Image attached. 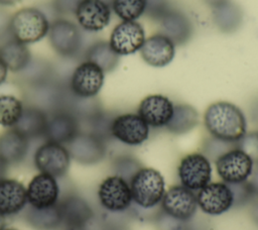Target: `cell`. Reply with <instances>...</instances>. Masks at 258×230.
<instances>
[{"label": "cell", "instance_id": "1", "mask_svg": "<svg viewBox=\"0 0 258 230\" xmlns=\"http://www.w3.org/2000/svg\"><path fill=\"white\" fill-rule=\"evenodd\" d=\"M204 123L213 138L223 142H238L246 134V118L241 109L230 102L211 104L205 112Z\"/></svg>", "mask_w": 258, "mask_h": 230}, {"label": "cell", "instance_id": "2", "mask_svg": "<svg viewBox=\"0 0 258 230\" xmlns=\"http://www.w3.org/2000/svg\"><path fill=\"white\" fill-rule=\"evenodd\" d=\"M49 25V18L40 8L24 7L11 15L10 36L27 45L44 38Z\"/></svg>", "mask_w": 258, "mask_h": 230}, {"label": "cell", "instance_id": "3", "mask_svg": "<svg viewBox=\"0 0 258 230\" xmlns=\"http://www.w3.org/2000/svg\"><path fill=\"white\" fill-rule=\"evenodd\" d=\"M46 36L53 51L64 60L76 59L83 50V30L77 23L68 18L57 17L53 19Z\"/></svg>", "mask_w": 258, "mask_h": 230}, {"label": "cell", "instance_id": "4", "mask_svg": "<svg viewBox=\"0 0 258 230\" xmlns=\"http://www.w3.org/2000/svg\"><path fill=\"white\" fill-rule=\"evenodd\" d=\"M132 202L142 209L157 206L165 193V183L161 174L151 167H140L130 179Z\"/></svg>", "mask_w": 258, "mask_h": 230}, {"label": "cell", "instance_id": "5", "mask_svg": "<svg viewBox=\"0 0 258 230\" xmlns=\"http://www.w3.org/2000/svg\"><path fill=\"white\" fill-rule=\"evenodd\" d=\"M219 177L228 185L247 182L253 172L254 161L241 148L235 147L221 153L215 161Z\"/></svg>", "mask_w": 258, "mask_h": 230}, {"label": "cell", "instance_id": "6", "mask_svg": "<svg viewBox=\"0 0 258 230\" xmlns=\"http://www.w3.org/2000/svg\"><path fill=\"white\" fill-rule=\"evenodd\" d=\"M68 94V81L63 82L57 76L47 83L26 89L25 92L27 105L37 107L47 114L64 109Z\"/></svg>", "mask_w": 258, "mask_h": 230}, {"label": "cell", "instance_id": "7", "mask_svg": "<svg viewBox=\"0 0 258 230\" xmlns=\"http://www.w3.org/2000/svg\"><path fill=\"white\" fill-rule=\"evenodd\" d=\"M105 73L94 63L84 61L72 72L68 79L70 92L79 98H95L104 84Z\"/></svg>", "mask_w": 258, "mask_h": 230}, {"label": "cell", "instance_id": "8", "mask_svg": "<svg viewBox=\"0 0 258 230\" xmlns=\"http://www.w3.org/2000/svg\"><path fill=\"white\" fill-rule=\"evenodd\" d=\"M71 159L66 145L48 140L40 144L33 154L36 168L55 179L61 178L68 172Z\"/></svg>", "mask_w": 258, "mask_h": 230}, {"label": "cell", "instance_id": "9", "mask_svg": "<svg viewBox=\"0 0 258 230\" xmlns=\"http://www.w3.org/2000/svg\"><path fill=\"white\" fill-rule=\"evenodd\" d=\"M177 175L181 186L190 191H199L211 182V162L203 153H189L180 159Z\"/></svg>", "mask_w": 258, "mask_h": 230}, {"label": "cell", "instance_id": "10", "mask_svg": "<svg viewBox=\"0 0 258 230\" xmlns=\"http://www.w3.org/2000/svg\"><path fill=\"white\" fill-rule=\"evenodd\" d=\"M98 199L108 212L119 213L127 210L132 203L129 183L117 175L106 178L98 188Z\"/></svg>", "mask_w": 258, "mask_h": 230}, {"label": "cell", "instance_id": "11", "mask_svg": "<svg viewBox=\"0 0 258 230\" xmlns=\"http://www.w3.org/2000/svg\"><path fill=\"white\" fill-rule=\"evenodd\" d=\"M160 204L165 215L182 222L189 220L198 208L197 195L181 185L169 188Z\"/></svg>", "mask_w": 258, "mask_h": 230}, {"label": "cell", "instance_id": "12", "mask_svg": "<svg viewBox=\"0 0 258 230\" xmlns=\"http://www.w3.org/2000/svg\"><path fill=\"white\" fill-rule=\"evenodd\" d=\"M66 146L71 158L85 165L98 163L106 155L105 140L89 131H80Z\"/></svg>", "mask_w": 258, "mask_h": 230}, {"label": "cell", "instance_id": "13", "mask_svg": "<svg viewBox=\"0 0 258 230\" xmlns=\"http://www.w3.org/2000/svg\"><path fill=\"white\" fill-rule=\"evenodd\" d=\"M198 207L207 215L219 216L234 205V196L226 183H209L199 190L197 195Z\"/></svg>", "mask_w": 258, "mask_h": 230}, {"label": "cell", "instance_id": "14", "mask_svg": "<svg viewBox=\"0 0 258 230\" xmlns=\"http://www.w3.org/2000/svg\"><path fill=\"white\" fill-rule=\"evenodd\" d=\"M110 132L120 142L135 146L148 138L149 126L138 114L125 113L113 118Z\"/></svg>", "mask_w": 258, "mask_h": 230}, {"label": "cell", "instance_id": "15", "mask_svg": "<svg viewBox=\"0 0 258 230\" xmlns=\"http://www.w3.org/2000/svg\"><path fill=\"white\" fill-rule=\"evenodd\" d=\"M74 15L82 30L98 32L109 24L111 7L106 0H82Z\"/></svg>", "mask_w": 258, "mask_h": 230}, {"label": "cell", "instance_id": "16", "mask_svg": "<svg viewBox=\"0 0 258 230\" xmlns=\"http://www.w3.org/2000/svg\"><path fill=\"white\" fill-rule=\"evenodd\" d=\"M144 40V29L140 23L122 21L112 30L109 44L118 55H127L139 50Z\"/></svg>", "mask_w": 258, "mask_h": 230}, {"label": "cell", "instance_id": "17", "mask_svg": "<svg viewBox=\"0 0 258 230\" xmlns=\"http://www.w3.org/2000/svg\"><path fill=\"white\" fill-rule=\"evenodd\" d=\"M81 131L80 120L66 109L48 114L44 138L67 145Z\"/></svg>", "mask_w": 258, "mask_h": 230}, {"label": "cell", "instance_id": "18", "mask_svg": "<svg viewBox=\"0 0 258 230\" xmlns=\"http://www.w3.org/2000/svg\"><path fill=\"white\" fill-rule=\"evenodd\" d=\"M26 194L29 206L45 208L57 204L59 187L55 178L40 172L34 176L29 182Z\"/></svg>", "mask_w": 258, "mask_h": 230}, {"label": "cell", "instance_id": "19", "mask_svg": "<svg viewBox=\"0 0 258 230\" xmlns=\"http://www.w3.org/2000/svg\"><path fill=\"white\" fill-rule=\"evenodd\" d=\"M174 105L163 95L154 94L145 97L138 106V115L149 127H165L172 117Z\"/></svg>", "mask_w": 258, "mask_h": 230}, {"label": "cell", "instance_id": "20", "mask_svg": "<svg viewBox=\"0 0 258 230\" xmlns=\"http://www.w3.org/2000/svg\"><path fill=\"white\" fill-rule=\"evenodd\" d=\"M143 61L152 67L167 66L174 56V43L163 33H155L146 38L140 48Z\"/></svg>", "mask_w": 258, "mask_h": 230}, {"label": "cell", "instance_id": "21", "mask_svg": "<svg viewBox=\"0 0 258 230\" xmlns=\"http://www.w3.org/2000/svg\"><path fill=\"white\" fill-rule=\"evenodd\" d=\"M61 214V226H87L94 212L89 203L76 194H68L57 202Z\"/></svg>", "mask_w": 258, "mask_h": 230}, {"label": "cell", "instance_id": "22", "mask_svg": "<svg viewBox=\"0 0 258 230\" xmlns=\"http://www.w3.org/2000/svg\"><path fill=\"white\" fill-rule=\"evenodd\" d=\"M27 204V194L24 185L13 179L0 181V213L12 216L22 211Z\"/></svg>", "mask_w": 258, "mask_h": 230}, {"label": "cell", "instance_id": "23", "mask_svg": "<svg viewBox=\"0 0 258 230\" xmlns=\"http://www.w3.org/2000/svg\"><path fill=\"white\" fill-rule=\"evenodd\" d=\"M55 77V69L48 60L33 55L25 68L16 74L17 81L26 89L47 83Z\"/></svg>", "mask_w": 258, "mask_h": 230}, {"label": "cell", "instance_id": "24", "mask_svg": "<svg viewBox=\"0 0 258 230\" xmlns=\"http://www.w3.org/2000/svg\"><path fill=\"white\" fill-rule=\"evenodd\" d=\"M162 33L174 44H183L192 33V26L189 19L179 11L168 9L159 19Z\"/></svg>", "mask_w": 258, "mask_h": 230}, {"label": "cell", "instance_id": "25", "mask_svg": "<svg viewBox=\"0 0 258 230\" xmlns=\"http://www.w3.org/2000/svg\"><path fill=\"white\" fill-rule=\"evenodd\" d=\"M47 119L48 114L43 110L31 105L24 104L21 116L12 128L29 140L42 136L44 137Z\"/></svg>", "mask_w": 258, "mask_h": 230}, {"label": "cell", "instance_id": "26", "mask_svg": "<svg viewBox=\"0 0 258 230\" xmlns=\"http://www.w3.org/2000/svg\"><path fill=\"white\" fill-rule=\"evenodd\" d=\"M29 139L13 128L0 134V157L9 165L21 162L27 155Z\"/></svg>", "mask_w": 258, "mask_h": 230}, {"label": "cell", "instance_id": "27", "mask_svg": "<svg viewBox=\"0 0 258 230\" xmlns=\"http://www.w3.org/2000/svg\"><path fill=\"white\" fill-rule=\"evenodd\" d=\"M23 218L34 230H58L61 228L62 220L58 204L45 208H24Z\"/></svg>", "mask_w": 258, "mask_h": 230}, {"label": "cell", "instance_id": "28", "mask_svg": "<svg viewBox=\"0 0 258 230\" xmlns=\"http://www.w3.org/2000/svg\"><path fill=\"white\" fill-rule=\"evenodd\" d=\"M0 58L9 72L17 74L29 63L32 54L26 44L10 37L0 42Z\"/></svg>", "mask_w": 258, "mask_h": 230}, {"label": "cell", "instance_id": "29", "mask_svg": "<svg viewBox=\"0 0 258 230\" xmlns=\"http://www.w3.org/2000/svg\"><path fill=\"white\" fill-rule=\"evenodd\" d=\"M85 61L94 63L102 69L104 73L115 70L119 63V55L112 49L109 41L99 40L92 43L84 53Z\"/></svg>", "mask_w": 258, "mask_h": 230}, {"label": "cell", "instance_id": "30", "mask_svg": "<svg viewBox=\"0 0 258 230\" xmlns=\"http://www.w3.org/2000/svg\"><path fill=\"white\" fill-rule=\"evenodd\" d=\"M213 20L223 32H234L242 23V12L237 5L227 0L214 7Z\"/></svg>", "mask_w": 258, "mask_h": 230}, {"label": "cell", "instance_id": "31", "mask_svg": "<svg viewBox=\"0 0 258 230\" xmlns=\"http://www.w3.org/2000/svg\"><path fill=\"white\" fill-rule=\"evenodd\" d=\"M199 122V116L196 109L186 104L174 105L173 114L166 129L173 134H183L190 131Z\"/></svg>", "mask_w": 258, "mask_h": 230}, {"label": "cell", "instance_id": "32", "mask_svg": "<svg viewBox=\"0 0 258 230\" xmlns=\"http://www.w3.org/2000/svg\"><path fill=\"white\" fill-rule=\"evenodd\" d=\"M24 104L13 95H0V125L12 128L23 111Z\"/></svg>", "mask_w": 258, "mask_h": 230}, {"label": "cell", "instance_id": "33", "mask_svg": "<svg viewBox=\"0 0 258 230\" xmlns=\"http://www.w3.org/2000/svg\"><path fill=\"white\" fill-rule=\"evenodd\" d=\"M112 8L123 21H131L145 12L146 0H112Z\"/></svg>", "mask_w": 258, "mask_h": 230}, {"label": "cell", "instance_id": "34", "mask_svg": "<svg viewBox=\"0 0 258 230\" xmlns=\"http://www.w3.org/2000/svg\"><path fill=\"white\" fill-rule=\"evenodd\" d=\"M238 142L240 143L239 148L245 151L254 162L258 163V132L245 134Z\"/></svg>", "mask_w": 258, "mask_h": 230}, {"label": "cell", "instance_id": "35", "mask_svg": "<svg viewBox=\"0 0 258 230\" xmlns=\"http://www.w3.org/2000/svg\"><path fill=\"white\" fill-rule=\"evenodd\" d=\"M82 0H52L51 6L54 12L61 17L62 15L74 14Z\"/></svg>", "mask_w": 258, "mask_h": 230}, {"label": "cell", "instance_id": "36", "mask_svg": "<svg viewBox=\"0 0 258 230\" xmlns=\"http://www.w3.org/2000/svg\"><path fill=\"white\" fill-rule=\"evenodd\" d=\"M134 165H139L136 159L129 156H121L115 160L113 166L115 168L116 175L122 177L127 181V176L129 175V168H134Z\"/></svg>", "mask_w": 258, "mask_h": 230}, {"label": "cell", "instance_id": "37", "mask_svg": "<svg viewBox=\"0 0 258 230\" xmlns=\"http://www.w3.org/2000/svg\"><path fill=\"white\" fill-rule=\"evenodd\" d=\"M10 18L11 15L3 10L0 9V42L10 38Z\"/></svg>", "mask_w": 258, "mask_h": 230}, {"label": "cell", "instance_id": "38", "mask_svg": "<svg viewBox=\"0 0 258 230\" xmlns=\"http://www.w3.org/2000/svg\"><path fill=\"white\" fill-rule=\"evenodd\" d=\"M8 72L9 71H8L6 65L4 64V62L0 58V86L6 81L7 76H8Z\"/></svg>", "mask_w": 258, "mask_h": 230}, {"label": "cell", "instance_id": "39", "mask_svg": "<svg viewBox=\"0 0 258 230\" xmlns=\"http://www.w3.org/2000/svg\"><path fill=\"white\" fill-rule=\"evenodd\" d=\"M7 169H8V164L0 157V181L5 179Z\"/></svg>", "mask_w": 258, "mask_h": 230}, {"label": "cell", "instance_id": "40", "mask_svg": "<svg viewBox=\"0 0 258 230\" xmlns=\"http://www.w3.org/2000/svg\"><path fill=\"white\" fill-rule=\"evenodd\" d=\"M21 0H0V6H13Z\"/></svg>", "mask_w": 258, "mask_h": 230}, {"label": "cell", "instance_id": "41", "mask_svg": "<svg viewBox=\"0 0 258 230\" xmlns=\"http://www.w3.org/2000/svg\"><path fill=\"white\" fill-rule=\"evenodd\" d=\"M61 230H87L86 226H61Z\"/></svg>", "mask_w": 258, "mask_h": 230}, {"label": "cell", "instance_id": "42", "mask_svg": "<svg viewBox=\"0 0 258 230\" xmlns=\"http://www.w3.org/2000/svg\"><path fill=\"white\" fill-rule=\"evenodd\" d=\"M209 4H211L213 7H215V6H218V5H220V4H222V3H224L225 1H227V0H206Z\"/></svg>", "mask_w": 258, "mask_h": 230}, {"label": "cell", "instance_id": "43", "mask_svg": "<svg viewBox=\"0 0 258 230\" xmlns=\"http://www.w3.org/2000/svg\"><path fill=\"white\" fill-rule=\"evenodd\" d=\"M5 229V216L0 213V230Z\"/></svg>", "mask_w": 258, "mask_h": 230}, {"label": "cell", "instance_id": "44", "mask_svg": "<svg viewBox=\"0 0 258 230\" xmlns=\"http://www.w3.org/2000/svg\"><path fill=\"white\" fill-rule=\"evenodd\" d=\"M253 218L255 219L256 223H258V204L256 205V207L253 210Z\"/></svg>", "mask_w": 258, "mask_h": 230}, {"label": "cell", "instance_id": "45", "mask_svg": "<svg viewBox=\"0 0 258 230\" xmlns=\"http://www.w3.org/2000/svg\"><path fill=\"white\" fill-rule=\"evenodd\" d=\"M4 230H18V229H14V228H5Z\"/></svg>", "mask_w": 258, "mask_h": 230}]
</instances>
